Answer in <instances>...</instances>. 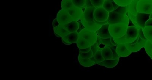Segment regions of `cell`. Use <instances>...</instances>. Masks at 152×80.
Instances as JSON below:
<instances>
[{"label":"cell","mask_w":152,"mask_h":80,"mask_svg":"<svg viewBox=\"0 0 152 80\" xmlns=\"http://www.w3.org/2000/svg\"><path fill=\"white\" fill-rule=\"evenodd\" d=\"M96 8L95 7L86 8L80 20L86 28L97 31L102 25L97 24V21L94 17V12Z\"/></svg>","instance_id":"6da1fadb"},{"label":"cell","mask_w":152,"mask_h":80,"mask_svg":"<svg viewBox=\"0 0 152 80\" xmlns=\"http://www.w3.org/2000/svg\"><path fill=\"white\" fill-rule=\"evenodd\" d=\"M128 26L124 23L111 24L109 28L110 34L114 38H118L126 34Z\"/></svg>","instance_id":"7a4b0ae2"},{"label":"cell","mask_w":152,"mask_h":80,"mask_svg":"<svg viewBox=\"0 0 152 80\" xmlns=\"http://www.w3.org/2000/svg\"><path fill=\"white\" fill-rule=\"evenodd\" d=\"M108 24L110 25L124 23L129 24V18L127 15H123L113 11L109 12V17L108 19Z\"/></svg>","instance_id":"3957f363"},{"label":"cell","mask_w":152,"mask_h":80,"mask_svg":"<svg viewBox=\"0 0 152 80\" xmlns=\"http://www.w3.org/2000/svg\"><path fill=\"white\" fill-rule=\"evenodd\" d=\"M79 36L86 39L93 45L97 41L98 35L96 31L85 28L79 33Z\"/></svg>","instance_id":"277c9868"},{"label":"cell","mask_w":152,"mask_h":80,"mask_svg":"<svg viewBox=\"0 0 152 80\" xmlns=\"http://www.w3.org/2000/svg\"><path fill=\"white\" fill-rule=\"evenodd\" d=\"M139 13L151 14L152 12V0H140L137 4Z\"/></svg>","instance_id":"5b68a950"},{"label":"cell","mask_w":152,"mask_h":80,"mask_svg":"<svg viewBox=\"0 0 152 80\" xmlns=\"http://www.w3.org/2000/svg\"><path fill=\"white\" fill-rule=\"evenodd\" d=\"M95 20L100 22H104L108 20L109 13L102 7L96 8L93 13Z\"/></svg>","instance_id":"8992f818"},{"label":"cell","mask_w":152,"mask_h":80,"mask_svg":"<svg viewBox=\"0 0 152 80\" xmlns=\"http://www.w3.org/2000/svg\"><path fill=\"white\" fill-rule=\"evenodd\" d=\"M138 1L137 0H133L132 2L128 5V11L127 13V15L129 18L136 27L137 24L136 22V17L138 12L137 11V4Z\"/></svg>","instance_id":"52a82bcc"},{"label":"cell","mask_w":152,"mask_h":80,"mask_svg":"<svg viewBox=\"0 0 152 80\" xmlns=\"http://www.w3.org/2000/svg\"><path fill=\"white\" fill-rule=\"evenodd\" d=\"M56 18L61 25H65L74 20L67 10L63 9L58 12Z\"/></svg>","instance_id":"ba28073f"},{"label":"cell","mask_w":152,"mask_h":80,"mask_svg":"<svg viewBox=\"0 0 152 80\" xmlns=\"http://www.w3.org/2000/svg\"><path fill=\"white\" fill-rule=\"evenodd\" d=\"M147 40H143L138 37V42L134 44H126V47L129 51L131 52H136L142 48H144Z\"/></svg>","instance_id":"9c48e42d"},{"label":"cell","mask_w":152,"mask_h":80,"mask_svg":"<svg viewBox=\"0 0 152 80\" xmlns=\"http://www.w3.org/2000/svg\"><path fill=\"white\" fill-rule=\"evenodd\" d=\"M150 14L139 13L137 12L136 17V22L137 28L138 29L142 28V29L145 26V23L150 18Z\"/></svg>","instance_id":"30bf717a"},{"label":"cell","mask_w":152,"mask_h":80,"mask_svg":"<svg viewBox=\"0 0 152 80\" xmlns=\"http://www.w3.org/2000/svg\"><path fill=\"white\" fill-rule=\"evenodd\" d=\"M79 37V34L78 32H70L68 34L62 37V43L69 45L73 43H77Z\"/></svg>","instance_id":"8fae6325"},{"label":"cell","mask_w":152,"mask_h":80,"mask_svg":"<svg viewBox=\"0 0 152 80\" xmlns=\"http://www.w3.org/2000/svg\"><path fill=\"white\" fill-rule=\"evenodd\" d=\"M109 24H103L98 30L96 31L98 36L103 39H107L110 38L111 36L109 32Z\"/></svg>","instance_id":"7c38bea8"},{"label":"cell","mask_w":152,"mask_h":80,"mask_svg":"<svg viewBox=\"0 0 152 80\" xmlns=\"http://www.w3.org/2000/svg\"><path fill=\"white\" fill-rule=\"evenodd\" d=\"M67 11L73 20L77 21L81 19L83 13L82 9L76 7L74 6L67 10Z\"/></svg>","instance_id":"4fadbf2b"},{"label":"cell","mask_w":152,"mask_h":80,"mask_svg":"<svg viewBox=\"0 0 152 80\" xmlns=\"http://www.w3.org/2000/svg\"><path fill=\"white\" fill-rule=\"evenodd\" d=\"M117 53L120 57H125L129 56L132 52L129 51L125 44H118L116 48Z\"/></svg>","instance_id":"5bb4252c"},{"label":"cell","mask_w":152,"mask_h":80,"mask_svg":"<svg viewBox=\"0 0 152 80\" xmlns=\"http://www.w3.org/2000/svg\"><path fill=\"white\" fill-rule=\"evenodd\" d=\"M54 34L58 37H62L70 33L63 25L61 24L54 28Z\"/></svg>","instance_id":"9a60e30c"},{"label":"cell","mask_w":152,"mask_h":80,"mask_svg":"<svg viewBox=\"0 0 152 80\" xmlns=\"http://www.w3.org/2000/svg\"><path fill=\"white\" fill-rule=\"evenodd\" d=\"M69 32H77L79 28V24L78 21L73 20L68 23L62 25Z\"/></svg>","instance_id":"2e32d148"},{"label":"cell","mask_w":152,"mask_h":80,"mask_svg":"<svg viewBox=\"0 0 152 80\" xmlns=\"http://www.w3.org/2000/svg\"><path fill=\"white\" fill-rule=\"evenodd\" d=\"M126 34L131 38L135 40L138 37V28L134 26H128Z\"/></svg>","instance_id":"e0dca14e"},{"label":"cell","mask_w":152,"mask_h":80,"mask_svg":"<svg viewBox=\"0 0 152 80\" xmlns=\"http://www.w3.org/2000/svg\"><path fill=\"white\" fill-rule=\"evenodd\" d=\"M101 53L104 59H112L113 54L112 50L108 46H105V47L102 49Z\"/></svg>","instance_id":"ac0fdd59"},{"label":"cell","mask_w":152,"mask_h":80,"mask_svg":"<svg viewBox=\"0 0 152 80\" xmlns=\"http://www.w3.org/2000/svg\"><path fill=\"white\" fill-rule=\"evenodd\" d=\"M114 39L118 44H128V43H132L135 40V39H131L129 37L127 36L126 33L121 37L118 38H114Z\"/></svg>","instance_id":"d6986e66"},{"label":"cell","mask_w":152,"mask_h":80,"mask_svg":"<svg viewBox=\"0 0 152 80\" xmlns=\"http://www.w3.org/2000/svg\"><path fill=\"white\" fill-rule=\"evenodd\" d=\"M79 49H85L91 47V44L88 40L79 36L77 42Z\"/></svg>","instance_id":"ffe728a7"},{"label":"cell","mask_w":152,"mask_h":80,"mask_svg":"<svg viewBox=\"0 0 152 80\" xmlns=\"http://www.w3.org/2000/svg\"><path fill=\"white\" fill-rule=\"evenodd\" d=\"M78 61L81 65L85 67H91L94 65H96V62L92 60L91 58L88 59H84L80 56H78Z\"/></svg>","instance_id":"44dd1931"},{"label":"cell","mask_w":152,"mask_h":80,"mask_svg":"<svg viewBox=\"0 0 152 80\" xmlns=\"http://www.w3.org/2000/svg\"><path fill=\"white\" fill-rule=\"evenodd\" d=\"M119 58L116 59H105L104 62V66L107 68H113L118 65L119 62Z\"/></svg>","instance_id":"7402d4cb"},{"label":"cell","mask_w":152,"mask_h":80,"mask_svg":"<svg viewBox=\"0 0 152 80\" xmlns=\"http://www.w3.org/2000/svg\"><path fill=\"white\" fill-rule=\"evenodd\" d=\"M142 31L147 40L151 41L152 39V26H145Z\"/></svg>","instance_id":"603a6c76"},{"label":"cell","mask_w":152,"mask_h":80,"mask_svg":"<svg viewBox=\"0 0 152 80\" xmlns=\"http://www.w3.org/2000/svg\"><path fill=\"white\" fill-rule=\"evenodd\" d=\"M61 6L62 9L67 10L72 7L74 5L72 0H62Z\"/></svg>","instance_id":"cb8c5ba5"},{"label":"cell","mask_w":152,"mask_h":80,"mask_svg":"<svg viewBox=\"0 0 152 80\" xmlns=\"http://www.w3.org/2000/svg\"><path fill=\"white\" fill-rule=\"evenodd\" d=\"M73 5L76 7L83 9L86 7V0H72Z\"/></svg>","instance_id":"d4e9b609"},{"label":"cell","mask_w":152,"mask_h":80,"mask_svg":"<svg viewBox=\"0 0 152 80\" xmlns=\"http://www.w3.org/2000/svg\"><path fill=\"white\" fill-rule=\"evenodd\" d=\"M102 7L109 13V12H112L114 10L112 2H110V1H104Z\"/></svg>","instance_id":"484cf974"},{"label":"cell","mask_w":152,"mask_h":80,"mask_svg":"<svg viewBox=\"0 0 152 80\" xmlns=\"http://www.w3.org/2000/svg\"><path fill=\"white\" fill-rule=\"evenodd\" d=\"M144 48L145 49V50H146V53L148 54V55L150 57V58L152 59V43L151 42L148 40H147Z\"/></svg>","instance_id":"4316f807"},{"label":"cell","mask_w":152,"mask_h":80,"mask_svg":"<svg viewBox=\"0 0 152 80\" xmlns=\"http://www.w3.org/2000/svg\"><path fill=\"white\" fill-rule=\"evenodd\" d=\"M94 57L95 60L96 61V63L97 64L98 63H100L102 62H103L104 60V58L102 55L101 50H99L94 55Z\"/></svg>","instance_id":"83f0119b"},{"label":"cell","mask_w":152,"mask_h":80,"mask_svg":"<svg viewBox=\"0 0 152 80\" xmlns=\"http://www.w3.org/2000/svg\"><path fill=\"white\" fill-rule=\"evenodd\" d=\"M114 2L119 6H128L133 0H113Z\"/></svg>","instance_id":"f1b7e54d"},{"label":"cell","mask_w":152,"mask_h":80,"mask_svg":"<svg viewBox=\"0 0 152 80\" xmlns=\"http://www.w3.org/2000/svg\"><path fill=\"white\" fill-rule=\"evenodd\" d=\"M113 11L117 13H120V14L127 15V11H128V6H119L117 9Z\"/></svg>","instance_id":"f546056e"},{"label":"cell","mask_w":152,"mask_h":80,"mask_svg":"<svg viewBox=\"0 0 152 80\" xmlns=\"http://www.w3.org/2000/svg\"><path fill=\"white\" fill-rule=\"evenodd\" d=\"M79 56L81 57V58H84V59H90V58L94 56V54L93 51L91 49L90 51L86 53H83L80 52Z\"/></svg>","instance_id":"4dcf8cb0"},{"label":"cell","mask_w":152,"mask_h":80,"mask_svg":"<svg viewBox=\"0 0 152 80\" xmlns=\"http://www.w3.org/2000/svg\"><path fill=\"white\" fill-rule=\"evenodd\" d=\"M105 0H91L92 4L95 8L101 7Z\"/></svg>","instance_id":"1f68e13d"},{"label":"cell","mask_w":152,"mask_h":80,"mask_svg":"<svg viewBox=\"0 0 152 80\" xmlns=\"http://www.w3.org/2000/svg\"><path fill=\"white\" fill-rule=\"evenodd\" d=\"M117 46H108L111 48V49L112 50L113 54V57L112 59H118V58H119L120 57L116 52V48Z\"/></svg>","instance_id":"d6a6232c"},{"label":"cell","mask_w":152,"mask_h":80,"mask_svg":"<svg viewBox=\"0 0 152 80\" xmlns=\"http://www.w3.org/2000/svg\"><path fill=\"white\" fill-rule=\"evenodd\" d=\"M99 38L101 43L104 45L109 46H113L111 43L110 38L107 39H103L99 37Z\"/></svg>","instance_id":"836d02e7"},{"label":"cell","mask_w":152,"mask_h":80,"mask_svg":"<svg viewBox=\"0 0 152 80\" xmlns=\"http://www.w3.org/2000/svg\"><path fill=\"white\" fill-rule=\"evenodd\" d=\"M91 49L93 51L94 55H95V54L99 50H100L99 47L98 45L97 44V42L94 43V44L92 45L91 46Z\"/></svg>","instance_id":"e575fe53"},{"label":"cell","mask_w":152,"mask_h":80,"mask_svg":"<svg viewBox=\"0 0 152 80\" xmlns=\"http://www.w3.org/2000/svg\"><path fill=\"white\" fill-rule=\"evenodd\" d=\"M138 36L140 37L141 39H143V40H147L146 37H145L142 28H141L138 29Z\"/></svg>","instance_id":"d590c367"},{"label":"cell","mask_w":152,"mask_h":80,"mask_svg":"<svg viewBox=\"0 0 152 80\" xmlns=\"http://www.w3.org/2000/svg\"><path fill=\"white\" fill-rule=\"evenodd\" d=\"M78 22L79 24V28L78 31H77V32H78L79 33L81 30L85 29V27L83 25V24H82L80 20H78Z\"/></svg>","instance_id":"8d00e7d4"},{"label":"cell","mask_w":152,"mask_h":80,"mask_svg":"<svg viewBox=\"0 0 152 80\" xmlns=\"http://www.w3.org/2000/svg\"><path fill=\"white\" fill-rule=\"evenodd\" d=\"M86 8L94 7L92 4L91 0H86Z\"/></svg>","instance_id":"74e56055"},{"label":"cell","mask_w":152,"mask_h":80,"mask_svg":"<svg viewBox=\"0 0 152 80\" xmlns=\"http://www.w3.org/2000/svg\"><path fill=\"white\" fill-rule=\"evenodd\" d=\"M60 25L59 21H58L57 18H55L53 20L52 22V25L53 28H55Z\"/></svg>","instance_id":"f35d334b"},{"label":"cell","mask_w":152,"mask_h":80,"mask_svg":"<svg viewBox=\"0 0 152 80\" xmlns=\"http://www.w3.org/2000/svg\"><path fill=\"white\" fill-rule=\"evenodd\" d=\"M91 50V47H88V48L85 49H79L80 52L83 53H86L90 51Z\"/></svg>","instance_id":"ab89813d"},{"label":"cell","mask_w":152,"mask_h":80,"mask_svg":"<svg viewBox=\"0 0 152 80\" xmlns=\"http://www.w3.org/2000/svg\"><path fill=\"white\" fill-rule=\"evenodd\" d=\"M152 26V18H149L145 23V26Z\"/></svg>","instance_id":"60d3db41"},{"label":"cell","mask_w":152,"mask_h":80,"mask_svg":"<svg viewBox=\"0 0 152 80\" xmlns=\"http://www.w3.org/2000/svg\"><path fill=\"white\" fill-rule=\"evenodd\" d=\"M110 40L111 43L113 46H118V44H117L116 42L115 41V40L113 38V37L112 36L110 37Z\"/></svg>","instance_id":"b9f144b4"},{"label":"cell","mask_w":152,"mask_h":80,"mask_svg":"<svg viewBox=\"0 0 152 80\" xmlns=\"http://www.w3.org/2000/svg\"><path fill=\"white\" fill-rule=\"evenodd\" d=\"M113 5L114 10H116L119 7V5H118L115 2H112Z\"/></svg>","instance_id":"7bdbcfd3"},{"label":"cell","mask_w":152,"mask_h":80,"mask_svg":"<svg viewBox=\"0 0 152 80\" xmlns=\"http://www.w3.org/2000/svg\"><path fill=\"white\" fill-rule=\"evenodd\" d=\"M97 64L99 65H100V66H104V62H103H103H100V63H98Z\"/></svg>","instance_id":"ee69618b"},{"label":"cell","mask_w":152,"mask_h":80,"mask_svg":"<svg viewBox=\"0 0 152 80\" xmlns=\"http://www.w3.org/2000/svg\"><path fill=\"white\" fill-rule=\"evenodd\" d=\"M150 18H152V12L150 15Z\"/></svg>","instance_id":"f6af8a7d"},{"label":"cell","mask_w":152,"mask_h":80,"mask_svg":"<svg viewBox=\"0 0 152 80\" xmlns=\"http://www.w3.org/2000/svg\"><path fill=\"white\" fill-rule=\"evenodd\" d=\"M105 1H110V2H114L113 0H105Z\"/></svg>","instance_id":"bcb514c9"},{"label":"cell","mask_w":152,"mask_h":80,"mask_svg":"<svg viewBox=\"0 0 152 80\" xmlns=\"http://www.w3.org/2000/svg\"><path fill=\"white\" fill-rule=\"evenodd\" d=\"M151 43H152V40H151Z\"/></svg>","instance_id":"7dc6e473"},{"label":"cell","mask_w":152,"mask_h":80,"mask_svg":"<svg viewBox=\"0 0 152 80\" xmlns=\"http://www.w3.org/2000/svg\"><path fill=\"white\" fill-rule=\"evenodd\" d=\"M137 1H140V0H137Z\"/></svg>","instance_id":"c3c4849f"},{"label":"cell","mask_w":152,"mask_h":80,"mask_svg":"<svg viewBox=\"0 0 152 80\" xmlns=\"http://www.w3.org/2000/svg\"></svg>","instance_id":"681fc988"}]
</instances>
